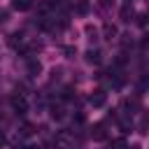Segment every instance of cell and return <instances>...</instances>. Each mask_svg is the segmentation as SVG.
Returning a JSON list of instances; mask_svg holds the SVG:
<instances>
[{"instance_id": "2", "label": "cell", "mask_w": 149, "mask_h": 149, "mask_svg": "<svg viewBox=\"0 0 149 149\" xmlns=\"http://www.w3.org/2000/svg\"><path fill=\"white\" fill-rule=\"evenodd\" d=\"M12 105H14L16 112H26V100H23L21 95H14V98H12Z\"/></svg>"}, {"instance_id": "7", "label": "cell", "mask_w": 149, "mask_h": 149, "mask_svg": "<svg viewBox=\"0 0 149 149\" xmlns=\"http://www.w3.org/2000/svg\"><path fill=\"white\" fill-rule=\"evenodd\" d=\"M133 149H140V147H133Z\"/></svg>"}, {"instance_id": "5", "label": "cell", "mask_w": 149, "mask_h": 149, "mask_svg": "<svg viewBox=\"0 0 149 149\" xmlns=\"http://www.w3.org/2000/svg\"><path fill=\"white\" fill-rule=\"evenodd\" d=\"M130 14H133V12H130V7H123V9H121V16H123V21H130V19H128Z\"/></svg>"}, {"instance_id": "1", "label": "cell", "mask_w": 149, "mask_h": 149, "mask_svg": "<svg viewBox=\"0 0 149 149\" xmlns=\"http://www.w3.org/2000/svg\"><path fill=\"white\" fill-rule=\"evenodd\" d=\"M105 100H107L105 91H95V95H91V105H93V107H102Z\"/></svg>"}, {"instance_id": "4", "label": "cell", "mask_w": 149, "mask_h": 149, "mask_svg": "<svg viewBox=\"0 0 149 149\" xmlns=\"http://www.w3.org/2000/svg\"><path fill=\"white\" fill-rule=\"evenodd\" d=\"M88 61L91 63H100V51H88Z\"/></svg>"}, {"instance_id": "6", "label": "cell", "mask_w": 149, "mask_h": 149, "mask_svg": "<svg viewBox=\"0 0 149 149\" xmlns=\"http://www.w3.org/2000/svg\"><path fill=\"white\" fill-rule=\"evenodd\" d=\"M2 142H5V137H2V135H0V144H2Z\"/></svg>"}, {"instance_id": "3", "label": "cell", "mask_w": 149, "mask_h": 149, "mask_svg": "<svg viewBox=\"0 0 149 149\" xmlns=\"http://www.w3.org/2000/svg\"><path fill=\"white\" fill-rule=\"evenodd\" d=\"M33 5V0H14V7L16 9H28Z\"/></svg>"}]
</instances>
